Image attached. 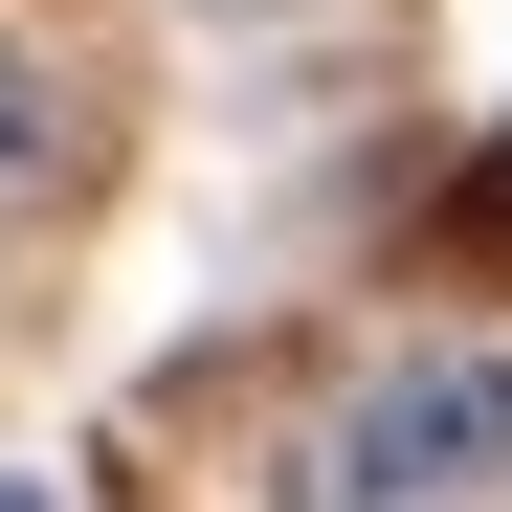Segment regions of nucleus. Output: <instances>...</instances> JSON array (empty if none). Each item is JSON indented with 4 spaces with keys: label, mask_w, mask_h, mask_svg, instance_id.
I'll return each mask as SVG.
<instances>
[{
    "label": "nucleus",
    "mask_w": 512,
    "mask_h": 512,
    "mask_svg": "<svg viewBox=\"0 0 512 512\" xmlns=\"http://www.w3.org/2000/svg\"><path fill=\"white\" fill-rule=\"evenodd\" d=\"M446 268H512V134H490L468 179H446Z\"/></svg>",
    "instance_id": "obj_3"
},
{
    "label": "nucleus",
    "mask_w": 512,
    "mask_h": 512,
    "mask_svg": "<svg viewBox=\"0 0 512 512\" xmlns=\"http://www.w3.org/2000/svg\"><path fill=\"white\" fill-rule=\"evenodd\" d=\"M512 490V334H423V357H379L357 401L312 423L290 512H468Z\"/></svg>",
    "instance_id": "obj_1"
},
{
    "label": "nucleus",
    "mask_w": 512,
    "mask_h": 512,
    "mask_svg": "<svg viewBox=\"0 0 512 512\" xmlns=\"http://www.w3.org/2000/svg\"><path fill=\"white\" fill-rule=\"evenodd\" d=\"M67 156H90V134H67V67H45V45H0V201H45Z\"/></svg>",
    "instance_id": "obj_2"
},
{
    "label": "nucleus",
    "mask_w": 512,
    "mask_h": 512,
    "mask_svg": "<svg viewBox=\"0 0 512 512\" xmlns=\"http://www.w3.org/2000/svg\"><path fill=\"white\" fill-rule=\"evenodd\" d=\"M0 512H45V490H23V468H0Z\"/></svg>",
    "instance_id": "obj_4"
}]
</instances>
